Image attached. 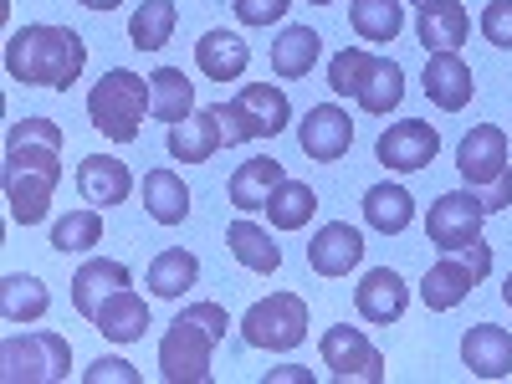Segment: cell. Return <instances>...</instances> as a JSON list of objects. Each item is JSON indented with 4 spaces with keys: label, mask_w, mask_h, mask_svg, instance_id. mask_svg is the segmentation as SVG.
I'll use <instances>...</instances> for the list:
<instances>
[{
    "label": "cell",
    "mask_w": 512,
    "mask_h": 384,
    "mask_svg": "<svg viewBox=\"0 0 512 384\" xmlns=\"http://www.w3.org/2000/svg\"><path fill=\"white\" fill-rule=\"evenodd\" d=\"M231 318L221 303H190L185 313H175L169 333L159 338V369L169 384H205L210 379V359L216 344L226 338Z\"/></svg>",
    "instance_id": "3"
},
{
    "label": "cell",
    "mask_w": 512,
    "mask_h": 384,
    "mask_svg": "<svg viewBox=\"0 0 512 384\" xmlns=\"http://www.w3.org/2000/svg\"><path fill=\"white\" fill-rule=\"evenodd\" d=\"M88 67V41H82L72 26H47L31 21L21 31H11L6 41V72L21 88H57L67 93L72 82Z\"/></svg>",
    "instance_id": "2"
},
{
    "label": "cell",
    "mask_w": 512,
    "mask_h": 384,
    "mask_svg": "<svg viewBox=\"0 0 512 384\" xmlns=\"http://www.w3.org/2000/svg\"><path fill=\"white\" fill-rule=\"evenodd\" d=\"M77 6H88V11H118L123 0H77Z\"/></svg>",
    "instance_id": "41"
},
{
    "label": "cell",
    "mask_w": 512,
    "mask_h": 384,
    "mask_svg": "<svg viewBox=\"0 0 512 384\" xmlns=\"http://www.w3.org/2000/svg\"><path fill=\"white\" fill-rule=\"evenodd\" d=\"M297 144H303L308 159L333 164V159H344V154H349V144H354V123H349V113L338 108V103H318V108H308L303 123H297Z\"/></svg>",
    "instance_id": "14"
},
{
    "label": "cell",
    "mask_w": 512,
    "mask_h": 384,
    "mask_svg": "<svg viewBox=\"0 0 512 384\" xmlns=\"http://www.w3.org/2000/svg\"><path fill=\"white\" fill-rule=\"evenodd\" d=\"M62 123L21 118L6 134V205L16 226H41L62 180Z\"/></svg>",
    "instance_id": "1"
},
{
    "label": "cell",
    "mask_w": 512,
    "mask_h": 384,
    "mask_svg": "<svg viewBox=\"0 0 512 384\" xmlns=\"http://www.w3.org/2000/svg\"><path fill=\"white\" fill-rule=\"evenodd\" d=\"M216 113H221L226 149L251 144V139H277L292 123V103H287V93L277 88V82H246L231 103H216Z\"/></svg>",
    "instance_id": "7"
},
{
    "label": "cell",
    "mask_w": 512,
    "mask_h": 384,
    "mask_svg": "<svg viewBox=\"0 0 512 384\" xmlns=\"http://www.w3.org/2000/svg\"><path fill=\"white\" fill-rule=\"evenodd\" d=\"M195 67L210 82H241L246 67H251V47H246L236 31H205L195 41Z\"/></svg>",
    "instance_id": "23"
},
{
    "label": "cell",
    "mask_w": 512,
    "mask_h": 384,
    "mask_svg": "<svg viewBox=\"0 0 512 384\" xmlns=\"http://www.w3.org/2000/svg\"><path fill=\"white\" fill-rule=\"evenodd\" d=\"M47 308H52V292L41 277L31 272L0 277V313H6V323H36V318H47Z\"/></svg>",
    "instance_id": "26"
},
{
    "label": "cell",
    "mask_w": 512,
    "mask_h": 384,
    "mask_svg": "<svg viewBox=\"0 0 512 384\" xmlns=\"http://www.w3.org/2000/svg\"><path fill=\"white\" fill-rule=\"evenodd\" d=\"M328 88L338 98H354L364 113L384 118L405 98V67L395 57H374L369 47H344L328 62Z\"/></svg>",
    "instance_id": "4"
},
{
    "label": "cell",
    "mask_w": 512,
    "mask_h": 384,
    "mask_svg": "<svg viewBox=\"0 0 512 384\" xmlns=\"http://www.w3.org/2000/svg\"><path fill=\"white\" fill-rule=\"evenodd\" d=\"M226 246H231V256L246 267V272H256V277H272L277 267H282V246L256 226V221H231V231H226Z\"/></svg>",
    "instance_id": "28"
},
{
    "label": "cell",
    "mask_w": 512,
    "mask_h": 384,
    "mask_svg": "<svg viewBox=\"0 0 512 384\" xmlns=\"http://www.w3.org/2000/svg\"><path fill=\"white\" fill-rule=\"evenodd\" d=\"M195 277H200V262L185 246H169L149 262V292L154 297H185V287H195Z\"/></svg>",
    "instance_id": "35"
},
{
    "label": "cell",
    "mask_w": 512,
    "mask_h": 384,
    "mask_svg": "<svg viewBox=\"0 0 512 384\" xmlns=\"http://www.w3.org/2000/svg\"><path fill=\"white\" fill-rule=\"evenodd\" d=\"M82 379H88V384H103V379H113V384H139V369L128 364V359H93L88 369H82Z\"/></svg>",
    "instance_id": "39"
},
{
    "label": "cell",
    "mask_w": 512,
    "mask_h": 384,
    "mask_svg": "<svg viewBox=\"0 0 512 384\" xmlns=\"http://www.w3.org/2000/svg\"><path fill=\"white\" fill-rule=\"evenodd\" d=\"M308 6H333V0H308Z\"/></svg>",
    "instance_id": "43"
},
{
    "label": "cell",
    "mask_w": 512,
    "mask_h": 384,
    "mask_svg": "<svg viewBox=\"0 0 512 384\" xmlns=\"http://www.w3.org/2000/svg\"><path fill=\"white\" fill-rule=\"evenodd\" d=\"M502 303L512 308V272H507V282H502Z\"/></svg>",
    "instance_id": "42"
},
{
    "label": "cell",
    "mask_w": 512,
    "mask_h": 384,
    "mask_svg": "<svg viewBox=\"0 0 512 384\" xmlns=\"http://www.w3.org/2000/svg\"><path fill=\"white\" fill-rule=\"evenodd\" d=\"M144 210L159 226H185L190 216V190L175 169H149L144 175Z\"/></svg>",
    "instance_id": "27"
},
{
    "label": "cell",
    "mask_w": 512,
    "mask_h": 384,
    "mask_svg": "<svg viewBox=\"0 0 512 384\" xmlns=\"http://www.w3.org/2000/svg\"><path fill=\"white\" fill-rule=\"evenodd\" d=\"M144 113H149V77L128 72V67H113L93 82L88 93V118L103 139L113 144H134L144 134Z\"/></svg>",
    "instance_id": "5"
},
{
    "label": "cell",
    "mask_w": 512,
    "mask_h": 384,
    "mask_svg": "<svg viewBox=\"0 0 512 384\" xmlns=\"http://www.w3.org/2000/svg\"><path fill=\"white\" fill-rule=\"evenodd\" d=\"M175 21H180V6L175 0H144V6L128 16V41L139 52H159L169 36H175Z\"/></svg>",
    "instance_id": "34"
},
{
    "label": "cell",
    "mask_w": 512,
    "mask_h": 384,
    "mask_svg": "<svg viewBox=\"0 0 512 384\" xmlns=\"http://www.w3.org/2000/svg\"><path fill=\"white\" fill-rule=\"evenodd\" d=\"M103 241V216L98 210H67V216L52 226V246L57 251H93Z\"/></svg>",
    "instance_id": "36"
},
{
    "label": "cell",
    "mask_w": 512,
    "mask_h": 384,
    "mask_svg": "<svg viewBox=\"0 0 512 384\" xmlns=\"http://www.w3.org/2000/svg\"><path fill=\"white\" fill-rule=\"evenodd\" d=\"M482 221H487V205L477 200V190H451L425 210V236L441 251H461L482 241Z\"/></svg>",
    "instance_id": "11"
},
{
    "label": "cell",
    "mask_w": 512,
    "mask_h": 384,
    "mask_svg": "<svg viewBox=\"0 0 512 384\" xmlns=\"http://www.w3.org/2000/svg\"><path fill=\"white\" fill-rule=\"evenodd\" d=\"M77 190L88 205H123L128 195H134V175H128V164L113 159V154H88L77 164Z\"/></svg>",
    "instance_id": "20"
},
{
    "label": "cell",
    "mask_w": 512,
    "mask_h": 384,
    "mask_svg": "<svg viewBox=\"0 0 512 384\" xmlns=\"http://www.w3.org/2000/svg\"><path fill=\"white\" fill-rule=\"evenodd\" d=\"M267 384H313V374H308V369H297V364H282V369L267 374Z\"/></svg>",
    "instance_id": "40"
},
{
    "label": "cell",
    "mask_w": 512,
    "mask_h": 384,
    "mask_svg": "<svg viewBox=\"0 0 512 384\" xmlns=\"http://www.w3.org/2000/svg\"><path fill=\"white\" fill-rule=\"evenodd\" d=\"M323 52V36L313 26H287L277 41H272V72L277 77H308L313 62Z\"/></svg>",
    "instance_id": "32"
},
{
    "label": "cell",
    "mask_w": 512,
    "mask_h": 384,
    "mask_svg": "<svg viewBox=\"0 0 512 384\" xmlns=\"http://www.w3.org/2000/svg\"><path fill=\"white\" fill-rule=\"evenodd\" d=\"M374 154H379V164L400 169V175H415V169L436 164L441 134H436V123H425V118H405V123H390V128H384L379 144H374Z\"/></svg>",
    "instance_id": "13"
},
{
    "label": "cell",
    "mask_w": 512,
    "mask_h": 384,
    "mask_svg": "<svg viewBox=\"0 0 512 384\" xmlns=\"http://www.w3.org/2000/svg\"><path fill=\"white\" fill-rule=\"evenodd\" d=\"M216 149H226L216 108H200V113H190L180 123H169V154H175L180 164H205Z\"/></svg>",
    "instance_id": "22"
},
{
    "label": "cell",
    "mask_w": 512,
    "mask_h": 384,
    "mask_svg": "<svg viewBox=\"0 0 512 384\" xmlns=\"http://www.w3.org/2000/svg\"><path fill=\"white\" fill-rule=\"evenodd\" d=\"M415 36L425 52H461V41L472 36V16H466L461 0H431L415 16Z\"/></svg>",
    "instance_id": "21"
},
{
    "label": "cell",
    "mask_w": 512,
    "mask_h": 384,
    "mask_svg": "<svg viewBox=\"0 0 512 384\" xmlns=\"http://www.w3.org/2000/svg\"><path fill=\"white\" fill-rule=\"evenodd\" d=\"M313 210H318V195H313L308 180H282L267 200V221L277 231H303L313 221Z\"/></svg>",
    "instance_id": "33"
},
{
    "label": "cell",
    "mask_w": 512,
    "mask_h": 384,
    "mask_svg": "<svg viewBox=\"0 0 512 384\" xmlns=\"http://www.w3.org/2000/svg\"><path fill=\"white\" fill-rule=\"evenodd\" d=\"M241 338L251 349H267V354H287L308 338V303L297 292H272L262 303H251L241 318Z\"/></svg>",
    "instance_id": "10"
},
{
    "label": "cell",
    "mask_w": 512,
    "mask_h": 384,
    "mask_svg": "<svg viewBox=\"0 0 512 384\" xmlns=\"http://www.w3.org/2000/svg\"><path fill=\"white\" fill-rule=\"evenodd\" d=\"M282 180H287L282 159L262 154V159H246V164H236V175H231L226 195H231V205H236V210H267V200H272V190H277Z\"/></svg>",
    "instance_id": "24"
},
{
    "label": "cell",
    "mask_w": 512,
    "mask_h": 384,
    "mask_svg": "<svg viewBox=\"0 0 512 384\" xmlns=\"http://www.w3.org/2000/svg\"><path fill=\"white\" fill-rule=\"evenodd\" d=\"M349 26H354L359 41L390 47V41L405 31V6H400V0H354V6H349Z\"/></svg>",
    "instance_id": "31"
},
{
    "label": "cell",
    "mask_w": 512,
    "mask_h": 384,
    "mask_svg": "<svg viewBox=\"0 0 512 384\" xmlns=\"http://www.w3.org/2000/svg\"><path fill=\"white\" fill-rule=\"evenodd\" d=\"M461 364L477 379H507L512 374V333L497 323H472L461 333Z\"/></svg>",
    "instance_id": "17"
},
{
    "label": "cell",
    "mask_w": 512,
    "mask_h": 384,
    "mask_svg": "<svg viewBox=\"0 0 512 384\" xmlns=\"http://www.w3.org/2000/svg\"><path fill=\"white\" fill-rule=\"evenodd\" d=\"M359 262H364V236L349 221H333L308 241V267L318 277H349Z\"/></svg>",
    "instance_id": "18"
},
{
    "label": "cell",
    "mask_w": 512,
    "mask_h": 384,
    "mask_svg": "<svg viewBox=\"0 0 512 384\" xmlns=\"http://www.w3.org/2000/svg\"><path fill=\"white\" fill-rule=\"evenodd\" d=\"M323 364L333 369V379H354V384H384V354L369 344V333L364 328H349V323H338L323 333V344H318Z\"/></svg>",
    "instance_id": "12"
},
{
    "label": "cell",
    "mask_w": 512,
    "mask_h": 384,
    "mask_svg": "<svg viewBox=\"0 0 512 384\" xmlns=\"http://www.w3.org/2000/svg\"><path fill=\"white\" fill-rule=\"evenodd\" d=\"M482 36L492 41V47L512 52V0H492V6L482 11Z\"/></svg>",
    "instance_id": "37"
},
{
    "label": "cell",
    "mask_w": 512,
    "mask_h": 384,
    "mask_svg": "<svg viewBox=\"0 0 512 384\" xmlns=\"http://www.w3.org/2000/svg\"><path fill=\"white\" fill-rule=\"evenodd\" d=\"M93 323H98L103 338H113V344H139L144 328H149V303L134 287H123V292H113L108 303L93 313Z\"/></svg>",
    "instance_id": "25"
},
{
    "label": "cell",
    "mask_w": 512,
    "mask_h": 384,
    "mask_svg": "<svg viewBox=\"0 0 512 384\" xmlns=\"http://www.w3.org/2000/svg\"><path fill=\"white\" fill-rule=\"evenodd\" d=\"M123 287H134V272H128L123 262H108V256H98V262H82L77 272H72V308L82 313V318H93L113 292H123Z\"/></svg>",
    "instance_id": "19"
},
{
    "label": "cell",
    "mask_w": 512,
    "mask_h": 384,
    "mask_svg": "<svg viewBox=\"0 0 512 384\" xmlns=\"http://www.w3.org/2000/svg\"><path fill=\"white\" fill-rule=\"evenodd\" d=\"M72 374V344L52 328L16 333L0 344V379L6 384H62Z\"/></svg>",
    "instance_id": "8"
},
{
    "label": "cell",
    "mask_w": 512,
    "mask_h": 384,
    "mask_svg": "<svg viewBox=\"0 0 512 384\" xmlns=\"http://www.w3.org/2000/svg\"><path fill=\"white\" fill-rule=\"evenodd\" d=\"M405 303H410V287H405V277H400L395 267H374V272H364V282L354 287V308H359V318L374 323V328L400 323V318H405Z\"/></svg>",
    "instance_id": "15"
},
{
    "label": "cell",
    "mask_w": 512,
    "mask_h": 384,
    "mask_svg": "<svg viewBox=\"0 0 512 384\" xmlns=\"http://www.w3.org/2000/svg\"><path fill=\"white\" fill-rule=\"evenodd\" d=\"M410 6H431V0H410Z\"/></svg>",
    "instance_id": "44"
},
{
    "label": "cell",
    "mask_w": 512,
    "mask_h": 384,
    "mask_svg": "<svg viewBox=\"0 0 512 384\" xmlns=\"http://www.w3.org/2000/svg\"><path fill=\"white\" fill-rule=\"evenodd\" d=\"M487 272H492V246L487 241L446 251L441 262L420 277V303L431 308V313H451V308H461L466 297H472V287L487 282Z\"/></svg>",
    "instance_id": "9"
},
{
    "label": "cell",
    "mask_w": 512,
    "mask_h": 384,
    "mask_svg": "<svg viewBox=\"0 0 512 384\" xmlns=\"http://www.w3.org/2000/svg\"><path fill=\"white\" fill-rule=\"evenodd\" d=\"M149 113L159 123H180L195 113V82L180 72V67H159L149 77Z\"/></svg>",
    "instance_id": "30"
},
{
    "label": "cell",
    "mask_w": 512,
    "mask_h": 384,
    "mask_svg": "<svg viewBox=\"0 0 512 384\" xmlns=\"http://www.w3.org/2000/svg\"><path fill=\"white\" fill-rule=\"evenodd\" d=\"M456 169L466 190H477V200L492 210H507L512 205V164H507V134L497 123H477L472 134L461 139L456 149Z\"/></svg>",
    "instance_id": "6"
},
{
    "label": "cell",
    "mask_w": 512,
    "mask_h": 384,
    "mask_svg": "<svg viewBox=\"0 0 512 384\" xmlns=\"http://www.w3.org/2000/svg\"><path fill=\"white\" fill-rule=\"evenodd\" d=\"M420 82H425V98H431L441 113H461L466 103H472V93H477V77H472V67L461 62V52H431Z\"/></svg>",
    "instance_id": "16"
},
{
    "label": "cell",
    "mask_w": 512,
    "mask_h": 384,
    "mask_svg": "<svg viewBox=\"0 0 512 384\" xmlns=\"http://www.w3.org/2000/svg\"><path fill=\"white\" fill-rule=\"evenodd\" d=\"M231 6H236V21L241 26H272V21L287 16L292 0H231Z\"/></svg>",
    "instance_id": "38"
},
{
    "label": "cell",
    "mask_w": 512,
    "mask_h": 384,
    "mask_svg": "<svg viewBox=\"0 0 512 384\" xmlns=\"http://www.w3.org/2000/svg\"><path fill=\"white\" fill-rule=\"evenodd\" d=\"M364 221L374 226V231H384V236H400L410 221H415V200H410V190L405 185H369L364 190Z\"/></svg>",
    "instance_id": "29"
}]
</instances>
